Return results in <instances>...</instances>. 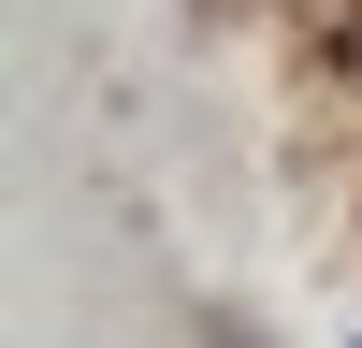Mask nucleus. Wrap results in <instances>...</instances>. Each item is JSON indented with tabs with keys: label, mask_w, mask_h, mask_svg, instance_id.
<instances>
[]
</instances>
